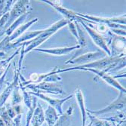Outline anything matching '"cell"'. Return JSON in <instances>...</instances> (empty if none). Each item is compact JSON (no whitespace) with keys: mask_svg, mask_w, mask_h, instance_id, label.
<instances>
[{"mask_svg":"<svg viewBox=\"0 0 126 126\" xmlns=\"http://www.w3.org/2000/svg\"><path fill=\"white\" fill-rule=\"evenodd\" d=\"M43 122V115L41 109L38 108L35 112L33 117V125L34 126H39Z\"/></svg>","mask_w":126,"mask_h":126,"instance_id":"4","label":"cell"},{"mask_svg":"<svg viewBox=\"0 0 126 126\" xmlns=\"http://www.w3.org/2000/svg\"><path fill=\"white\" fill-rule=\"evenodd\" d=\"M76 48V47H73V48H59V49H51V50H46V51H43L41 49V51H46L48 53H52L54 54H57V55H61L63 54H66L68 53L69 51H70L72 49Z\"/></svg>","mask_w":126,"mask_h":126,"instance_id":"5","label":"cell"},{"mask_svg":"<svg viewBox=\"0 0 126 126\" xmlns=\"http://www.w3.org/2000/svg\"><path fill=\"white\" fill-rule=\"evenodd\" d=\"M89 126H91V125H89Z\"/></svg>","mask_w":126,"mask_h":126,"instance_id":"7","label":"cell"},{"mask_svg":"<svg viewBox=\"0 0 126 126\" xmlns=\"http://www.w3.org/2000/svg\"><path fill=\"white\" fill-rule=\"evenodd\" d=\"M124 105V101L122 102H119V101H116L115 103H113L111 105H110L109 107H107V108L102 110L100 111H97V112H94V113H104L106 112H109V111H112V110H118L119 108H122Z\"/></svg>","mask_w":126,"mask_h":126,"instance_id":"2","label":"cell"},{"mask_svg":"<svg viewBox=\"0 0 126 126\" xmlns=\"http://www.w3.org/2000/svg\"><path fill=\"white\" fill-rule=\"evenodd\" d=\"M88 30L90 32V33H91V36L93 37V39L95 41V42L97 44V45H99L100 46H101V47H105V45H104V41L102 40V39H101V37H100L97 34H96L95 32H92V31H91L90 30H88Z\"/></svg>","mask_w":126,"mask_h":126,"instance_id":"6","label":"cell"},{"mask_svg":"<svg viewBox=\"0 0 126 126\" xmlns=\"http://www.w3.org/2000/svg\"><path fill=\"white\" fill-rule=\"evenodd\" d=\"M46 120L48 121V123L49 124L50 126H52L56 120H57V116H56V114H55V112L54 110L51 108V107H48L47 112H46Z\"/></svg>","mask_w":126,"mask_h":126,"instance_id":"3","label":"cell"},{"mask_svg":"<svg viewBox=\"0 0 126 126\" xmlns=\"http://www.w3.org/2000/svg\"><path fill=\"white\" fill-rule=\"evenodd\" d=\"M62 22H60L59 24H57L56 25H54V26H53V27H51V28H50V29H48L46 32H45V33H43V34H42L41 36H39L36 40H34L32 42V45H30V46L29 47V48H27V51H30L31 48H32L33 47H35V46H36V45H38L39 44H40L42 41H44L45 39H47V37H48L51 34H52L55 30H57V29L58 28H59L62 24Z\"/></svg>","mask_w":126,"mask_h":126,"instance_id":"1","label":"cell"}]
</instances>
